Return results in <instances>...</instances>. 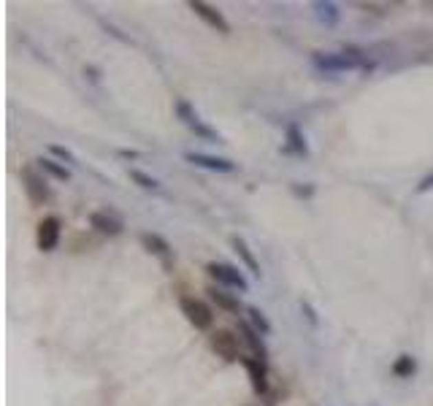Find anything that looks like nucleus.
Returning a JSON list of instances; mask_svg holds the SVG:
<instances>
[{"instance_id": "1", "label": "nucleus", "mask_w": 433, "mask_h": 406, "mask_svg": "<svg viewBox=\"0 0 433 406\" xmlns=\"http://www.w3.org/2000/svg\"><path fill=\"white\" fill-rule=\"evenodd\" d=\"M311 63L317 71H325V74H344V71H371L374 65L357 52V49H346V52H317L311 54Z\"/></svg>"}, {"instance_id": "2", "label": "nucleus", "mask_w": 433, "mask_h": 406, "mask_svg": "<svg viewBox=\"0 0 433 406\" xmlns=\"http://www.w3.org/2000/svg\"><path fill=\"white\" fill-rule=\"evenodd\" d=\"M181 312L190 319V325H195L198 330H209L214 325V312L201 298H181Z\"/></svg>"}, {"instance_id": "3", "label": "nucleus", "mask_w": 433, "mask_h": 406, "mask_svg": "<svg viewBox=\"0 0 433 406\" xmlns=\"http://www.w3.org/2000/svg\"><path fill=\"white\" fill-rule=\"evenodd\" d=\"M22 184H25V192H27V198H30V203H36V206H41L49 201V184L43 179L41 174L36 171V168H30V166H25L22 168Z\"/></svg>"}, {"instance_id": "4", "label": "nucleus", "mask_w": 433, "mask_h": 406, "mask_svg": "<svg viewBox=\"0 0 433 406\" xmlns=\"http://www.w3.org/2000/svg\"><path fill=\"white\" fill-rule=\"evenodd\" d=\"M176 114H179V120H181V122H184L195 135H201V138H206V141H219L216 131H212L209 125L201 122V117L195 114V109H192L187 100H176Z\"/></svg>"}, {"instance_id": "5", "label": "nucleus", "mask_w": 433, "mask_h": 406, "mask_svg": "<svg viewBox=\"0 0 433 406\" xmlns=\"http://www.w3.org/2000/svg\"><path fill=\"white\" fill-rule=\"evenodd\" d=\"M206 271L214 276L216 282H222V284H227V287H233V290H241V293L249 290L247 276L236 269V266H227V263H209Z\"/></svg>"}, {"instance_id": "6", "label": "nucleus", "mask_w": 433, "mask_h": 406, "mask_svg": "<svg viewBox=\"0 0 433 406\" xmlns=\"http://www.w3.org/2000/svg\"><path fill=\"white\" fill-rule=\"evenodd\" d=\"M212 350H214L219 358L225 361H241V352H238V336L230 333V330H214L212 333Z\"/></svg>"}, {"instance_id": "7", "label": "nucleus", "mask_w": 433, "mask_h": 406, "mask_svg": "<svg viewBox=\"0 0 433 406\" xmlns=\"http://www.w3.org/2000/svg\"><path fill=\"white\" fill-rule=\"evenodd\" d=\"M190 11H195L209 27H214L216 33H222V36H227L230 33V25H227V19L216 11L214 5H209V3H203V0H192L190 3Z\"/></svg>"}, {"instance_id": "8", "label": "nucleus", "mask_w": 433, "mask_h": 406, "mask_svg": "<svg viewBox=\"0 0 433 406\" xmlns=\"http://www.w3.org/2000/svg\"><path fill=\"white\" fill-rule=\"evenodd\" d=\"M184 160L192 163V166H198V168H209V171H219V174H230V171H236V163H233V160L212 157V155H201V152H187Z\"/></svg>"}, {"instance_id": "9", "label": "nucleus", "mask_w": 433, "mask_h": 406, "mask_svg": "<svg viewBox=\"0 0 433 406\" xmlns=\"http://www.w3.org/2000/svg\"><path fill=\"white\" fill-rule=\"evenodd\" d=\"M241 363H244V368H247V374L252 379L255 393L265 396L268 393V368H265V361H260V358H241Z\"/></svg>"}, {"instance_id": "10", "label": "nucleus", "mask_w": 433, "mask_h": 406, "mask_svg": "<svg viewBox=\"0 0 433 406\" xmlns=\"http://www.w3.org/2000/svg\"><path fill=\"white\" fill-rule=\"evenodd\" d=\"M60 241V220L57 217H43L38 223V249L52 252Z\"/></svg>"}, {"instance_id": "11", "label": "nucleus", "mask_w": 433, "mask_h": 406, "mask_svg": "<svg viewBox=\"0 0 433 406\" xmlns=\"http://www.w3.org/2000/svg\"><path fill=\"white\" fill-rule=\"evenodd\" d=\"M89 225L95 227L98 233H103V236H120L122 233V223L117 217L106 214V212H92L89 214Z\"/></svg>"}, {"instance_id": "12", "label": "nucleus", "mask_w": 433, "mask_h": 406, "mask_svg": "<svg viewBox=\"0 0 433 406\" xmlns=\"http://www.w3.org/2000/svg\"><path fill=\"white\" fill-rule=\"evenodd\" d=\"M141 244H144L152 255L163 258L166 263L171 260V247H168V241H166L163 236H157V233H141Z\"/></svg>"}, {"instance_id": "13", "label": "nucleus", "mask_w": 433, "mask_h": 406, "mask_svg": "<svg viewBox=\"0 0 433 406\" xmlns=\"http://www.w3.org/2000/svg\"><path fill=\"white\" fill-rule=\"evenodd\" d=\"M230 244H233V249H236V255L244 260V266L252 271L255 276H260V263L255 260V255H252V249H249V244L241 238V236H233L230 238Z\"/></svg>"}, {"instance_id": "14", "label": "nucleus", "mask_w": 433, "mask_h": 406, "mask_svg": "<svg viewBox=\"0 0 433 406\" xmlns=\"http://www.w3.org/2000/svg\"><path fill=\"white\" fill-rule=\"evenodd\" d=\"M238 330H241V336H244V341L252 347V352H255V358L260 361H265V347H263V341H260V333L252 328V325H247V322H238Z\"/></svg>"}, {"instance_id": "15", "label": "nucleus", "mask_w": 433, "mask_h": 406, "mask_svg": "<svg viewBox=\"0 0 433 406\" xmlns=\"http://www.w3.org/2000/svg\"><path fill=\"white\" fill-rule=\"evenodd\" d=\"M209 293V298L214 301L219 309H225V312H238L241 309V304H238V298L236 295H230V293H225V290H216V287H212V290H206Z\"/></svg>"}, {"instance_id": "16", "label": "nucleus", "mask_w": 433, "mask_h": 406, "mask_svg": "<svg viewBox=\"0 0 433 406\" xmlns=\"http://www.w3.org/2000/svg\"><path fill=\"white\" fill-rule=\"evenodd\" d=\"M38 166H41V171H46V174H49V177H54V179H60V181L71 179V171H68L65 166H60V163L49 160V157H41V160H38Z\"/></svg>"}, {"instance_id": "17", "label": "nucleus", "mask_w": 433, "mask_h": 406, "mask_svg": "<svg viewBox=\"0 0 433 406\" xmlns=\"http://www.w3.org/2000/svg\"><path fill=\"white\" fill-rule=\"evenodd\" d=\"M247 317H249V322H252V328L258 330L260 336H268V333L274 330V328H271V322H268V317L263 315L260 309H255V306H249V309H247Z\"/></svg>"}, {"instance_id": "18", "label": "nucleus", "mask_w": 433, "mask_h": 406, "mask_svg": "<svg viewBox=\"0 0 433 406\" xmlns=\"http://www.w3.org/2000/svg\"><path fill=\"white\" fill-rule=\"evenodd\" d=\"M314 8H317V16L325 22V25H336L339 22V8H336V3H314Z\"/></svg>"}, {"instance_id": "19", "label": "nucleus", "mask_w": 433, "mask_h": 406, "mask_svg": "<svg viewBox=\"0 0 433 406\" xmlns=\"http://www.w3.org/2000/svg\"><path fill=\"white\" fill-rule=\"evenodd\" d=\"M287 141H290V149L298 152V155H309V146H306V138L298 131V125H287Z\"/></svg>"}, {"instance_id": "20", "label": "nucleus", "mask_w": 433, "mask_h": 406, "mask_svg": "<svg viewBox=\"0 0 433 406\" xmlns=\"http://www.w3.org/2000/svg\"><path fill=\"white\" fill-rule=\"evenodd\" d=\"M414 368H417V363H414L412 355H401L398 361L392 363V374H395V376H401V379L412 376V374H414Z\"/></svg>"}, {"instance_id": "21", "label": "nucleus", "mask_w": 433, "mask_h": 406, "mask_svg": "<svg viewBox=\"0 0 433 406\" xmlns=\"http://www.w3.org/2000/svg\"><path fill=\"white\" fill-rule=\"evenodd\" d=\"M130 179L135 181L138 187H144V190H157L160 187V181L155 179V177H149V174H144L138 168H130Z\"/></svg>"}, {"instance_id": "22", "label": "nucleus", "mask_w": 433, "mask_h": 406, "mask_svg": "<svg viewBox=\"0 0 433 406\" xmlns=\"http://www.w3.org/2000/svg\"><path fill=\"white\" fill-rule=\"evenodd\" d=\"M49 152H52L54 157H60V160H65V163H76V157H74V152H71V149H65V146H60V144H52V146H49Z\"/></svg>"}, {"instance_id": "23", "label": "nucleus", "mask_w": 433, "mask_h": 406, "mask_svg": "<svg viewBox=\"0 0 433 406\" xmlns=\"http://www.w3.org/2000/svg\"><path fill=\"white\" fill-rule=\"evenodd\" d=\"M428 190H433V174H428L425 179L417 184V192H428Z\"/></svg>"}, {"instance_id": "24", "label": "nucleus", "mask_w": 433, "mask_h": 406, "mask_svg": "<svg viewBox=\"0 0 433 406\" xmlns=\"http://www.w3.org/2000/svg\"><path fill=\"white\" fill-rule=\"evenodd\" d=\"M120 155H122V157H138V152H128V149H122Z\"/></svg>"}]
</instances>
